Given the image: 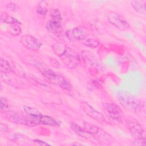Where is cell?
I'll return each mask as SVG.
<instances>
[{"instance_id":"7c38bea8","label":"cell","mask_w":146,"mask_h":146,"mask_svg":"<svg viewBox=\"0 0 146 146\" xmlns=\"http://www.w3.org/2000/svg\"><path fill=\"white\" fill-rule=\"evenodd\" d=\"M46 27L49 33L56 35L61 34L63 30L60 22L52 19L50 20L47 23Z\"/></svg>"},{"instance_id":"d6986e66","label":"cell","mask_w":146,"mask_h":146,"mask_svg":"<svg viewBox=\"0 0 146 146\" xmlns=\"http://www.w3.org/2000/svg\"><path fill=\"white\" fill-rule=\"evenodd\" d=\"M131 4L136 12L140 14L145 13V2L141 1H131Z\"/></svg>"},{"instance_id":"4316f807","label":"cell","mask_w":146,"mask_h":146,"mask_svg":"<svg viewBox=\"0 0 146 146\" xmlns=\"http://www.w3.org/2000/svg\"><path fill=\"white\" fill-rule=\"evenodd\" d=\"M6 7L10 11H16L18 10V6L16 4V3H13V2H10V3H9L6 5Z\"/></svg>"},{"instance_id":"7402d4cb","label":"cell","mask_w":146,"mask_h":146,"mask_svg":"<svg viewBox=\"0 0 146 146\" xmlns=\"http://www.w3.org/2000/svg\"><path fill=\"white\" fill-rule=\"evenodd\" d=\"M82 43L85 46L90 48H96L99 45V42L98 40L93 38H87L82 40Z\"/></svg>"},{"instance_id":"e0dca14e","label":"cell","mask_w":146,"mask_h":146,"mask_svg":"<svg viewBox=\"0 0 146 146\" xmlns=\"http://www.w3.org/2000/svg\"><path fill=\"white\" fill-rule=\"evenodd\" d=\"M23 110H24L25 112L26 113V115H27L30 117L40 118L43 115L37 109L34 108L33 107H29L27 106H23Z\"/></svg>"},{"instance_id":"ba28073f","label":"cell","mask_w":146,"mask_h":146,"mask_svg":"<svg viewBox=\"0 0 146 146\" xmlns=\"http://www.w3.org/2000/svg\"><path fill=\"white\" fill-rule=\"evenodd\" d=\"M1 116L9 122L17 124L26 125L27 123L26 116L20 113L13 111H1Z\"/></svg>"},{"instance_id":"7a4b0ae2","label":"cell","mask_w":146,"mask_h":146,"mask_svg":"<svg viewBox=\"0 0 146 146\" xmlns=\"http://www.w3.org/2000/svg\"><path fill=\"white\" fill-rule=\"evenodd\" d=\"M116 98L120 104L125 109L139 112L144 108V103L125 91H119L116 94Z\"/></svg>"},{"instance_id":"603a6c76","label":"cell","mask_w":146,"mask_h":146,"mask_svg":"<svg viewBox=\"0 0 146 146\" xmlns=\"http://www.w3.org/2000/svg\"><path fill=\"white\" fill-rule=\"evenodd\" d=\"M0 65H1V68L2 71H4L7 72H12L11 70V64L6 59H3L2 58L0 60Z\"/></svg>"},{"instance_id":"484cf974","label":"cell","mask_w":146,"mask_h":146,"mask_svg":"<svg viewBox=\"0 0 146 146\" xmlns=\"http://www.w3.org/2000/svg\"><path fill=\"white\" fill-rule=\"evenodd\" d=\"M8 108H9V103H8L7 100L6 98L1 96L0 99V108L1 111H6L7 110Z\"/></svg>"},{"instance_id":"ffe728a7","label":"cell","mask_w":146,"mask_h":146,"mask_svg":"<svg viewBox=\"0 0 146 146\" xmlns=\"http://www.w3.org/2000/svg\"><path fill=\"white\" fill-rule=\"evenodd\" d=\"M47 2L44 1H40L36 6V13L40 15H46L47 13Z\"/></svg>"},{"instance_id":"4fadbf2b","label":"cell","mask_w":146,"mask_h":146,"mask_svg":"<svg viewBox=\"0 0 146 146\" xmlns=\"http://www.w3.org/2000/svg\"><path fill=\"white\" fill-rule=\"evenodd\" d=\"M82 58L86 65L91 67L98 65V60L95 55L89 51L84 50L82 52Z\"/></svg>"},{"instance_id":"9a60e30c","label":"cell","mask_w":146,"mask_h":146,"mask_svg":"<svg viewBox=\"0 0 146 146\" xmlns=\"http://www.w3.org/2000/svg\"><path fill=\"white\" fill-rule=\"evenodd\" d=\"M40 124H44L52 127H59L60 125L59 122L56 120L54 119L51 116L44 115H42L40 117Z\"/></svg>"},{"instance_id":"8fae6325","label":"cell","mask_w":146,"mask_h":146,"mask_svg":"<svg viewBox=\"0 0 146 146\" xmlns=\"http://www.w3.org/2000/svg\"><path fill=\"white\" fill-rule=\"evenodd\" d=\"M11 72H7L1 70V79L7 84L13 87H16L18 88H22L23 86V83L17 79L16 78L13 77L10 75Z\"/></svg>"},{"instance_id":"44dd1931","label":"cell","mask_w":146,"mask_h":146,"mask_svg":"<svg viewBox=\"0 0 146 146\" xmlns=\"http://www.w3.org/2000/svg\"><path fill=\"white\" fill-rule=\"evenodd\" d=\"M52 48L54 52L60 56L65 50L66 46L61 43H56L52 45Z\"/></svg>"},{"instance_id":"6da1fadb","label":"cell","mask_w":146,"mask_h":146,"mask_svg":"<svg viewBox=\"0 0 146 146\" xmlns=\"http://www.w3.org/2000/svg\"><path fill=\"white\" fill-rule=\"evenodd\" d=\"M36 67L40 70L47 82L51 84L58 86L67 91H71L72 90L71 83L60 74H58L48 68H46L40 64V66Z\"/></svg>"},{"instance_id":"5bb4252c","label":"cell","mask_w":146,"mask_h":146,"mask_svg":"<svg viewBox=\"0 0 146 146\" xmlns=\"http://www.w3.org/2000/svg\"><path fill=\"white\" fill-rule=\"evenodd\" d=\"M1 21L5 23L10 24L11 25H21V22L15 18L9 15L5 12H1Z\"/></svg>"},{"instance_id":"277c9868","label":"cell","mask_w":146,"mask_h":146,"mask_svg":"<svg viewBox=\"0 0 146 146\" xmlns=\"http://www.w3.org/2000/svg\"><path fill=\"white\" fill-rule=\"evenodd\" d=\"M127 124L132 136L137 140V142L145 144V131L140 123L135 120H130Z\"/></svg>"},{"instance_id":"30bf717a","label":"cell","mask_w":146,"mask_h":146,"mask_svg":"<svg viewBox=\"0 0 146 146\" xmlns=\"http://www.w3.org/2000/svg\"><path fill=\"white\" fill-rule=\"evenodd\" d=\"M21 43L26 48L32 50L37 51L42 46L41 42L31 35H23L20 39Z\"/></svg>"},{"instance_id":"8992f818","label":"cell","mask_w":146,"mask_h":146,"mask_svg":"<svg viewBox=\"0 0 146 146\" xmlns=\"http://www.w3.org/2000/svg\"><path fill=\"white\" fill-rule=\"evenodd\" d=\"M66 35L71 41L83 40L89 35V31L84 27L78 26L67 30Z\"/></svg>"},{"instance_id":"5b68a950","label":"cell","mask_w":146,"mask_h":146,"mask_svg":"<svg viewBox=\"0 0 146 146\" xmlns=\"http://www.w3.org/2000/svg\"><path fill=\"white\" fill-rule=\"evenodd\" d=\"M103 108L108 117L116 122L122 120L123 112L118 105L113 103H106L103 104Z\"/></svg>"},{"instance_id":"52a82bcc","label":"cell","mask_w":146,"mask_h":146,"mask_svg":"<svg viewBox=\"0 0 146 146\" xmlns=\"http://www.w3.org/2000/svg\"><path fill=\"white\" fill-rule=\"evenodd\" d=\"M80 106L82 110L89 117L100 124H103L106 123V119L103 115L93 108L89 103L85 101H83L80 103Z\"/></svg>"},{"instance_id":"cb8c5ba5","label":"cell","mask_w":146,"mask_h":146,"mask_svg":"<svg viewBox=\"0 0 146 146\" xmlns=\"http://www.w3.org/2000/svg\"><path fill=\"white\" fill-rule=\"evenodd\" d=\"M51 19L60 22L62 20V17L60 11L58 9H54L50 12Z\"/></svg>"},{"instance_id":"ac0fdd59","label":"cell","mask_w":146,"mask_h":146,"mask_svg":"<svg viewBox=\"0 0 146 146\" xmlns=\"http://www.w3.org/2000/svg\"><path fill=\"white\" fill-rule=\"evenodd\" d=\"M83 128L87 133L93 136L96 135L99 131V128L98 126L88 122H84Z\"/></svg>"},{"instance_id":"2e32d148","label":"cell","mask_w":146,"mask_h":146,"mask_svg":"<svg viewBox=\"0 0 146 146\" xmlns=\"http://www.w3.org/2000/svg\"><path fill=\"white\" fill-rule=\"evenodd\" d=\"M70 128L76 133L78 134L79 136L85 138V139H89L91 137V136H92L91 135L88 134V133H87L84 129L83 128V127H81L80 126H79V125L75 124V123H71L70 124Z\"/></svg>"},{"instance_id":"83f0119b","label":"cell","mask_w":146,"mask_h":146,"mask_svg":"<svg viewBox=\"0 0 146 146\" xmlns=\"http://www.w3.org/2000/svg\"><path fill=\"white\" fill-rule=\"evenodd\" d=\"M0 130L2 132H6L8 131V127L2 123H1L0 124Z\"/></svg>"},{"instance_id":"9c48e42d","label":"cell","mask_w":146,"mask_h":146,"mask_svg":"<svg viewBox=\"0 0 146 146\" xmlns=\"http://www.w3.org/2000/svg\"><path fill=\"white\" fill-rule=\"evenodd\" d=\"M107 17L110 23L119 30H125L129 27L128 22L121 15L115 12H109Z\"/></svg>"},{"instance_id":"f1b7e54d","label":"cell","mask_w":146,"mask_h":146,"mask_svg":"<svg viewBox=\"0 0 146 146\" xmlns=\"http://www.w3.org/2000/svg\"><path fill=\"white\" fill-rule=\"evenodd\" d=\"M33 141L34 143H36L40 145H49L50 144L47 143L46 142H44V141H43L42 140H38V139H35V140H34Z\"/></svg>"},{"instance_id":"d4e9b609","label":"cell","mask_w":146,"mask_h":146,"mask_svg":"<svg viewBox=\"0 0 146 146\" xmlns=\"http://www.w3.org/2000/svg\"><path fill=\"white\" fill-rule=\"evenodd\" d=\"M21 31H22L21 28L18 25H12L9 29V33L12 35H14V36H17L19 35L21 33Z\"/></svg>"},{"instance_id":"3957f363","label":"cell","mask_w":146,"mask_h":146,"mask_svg":"<svg viewBox=\"0 0 146 146\" xmlns=\"http://www.w3.org/2000/svg\"><path fill=\"white\" fill-rule=\"evenodd\" d=\"M63 62L70 68H75L79 63L80 59L79 54L69 47L66 48L59 56Z\"/></svg>"}]
</instances>
